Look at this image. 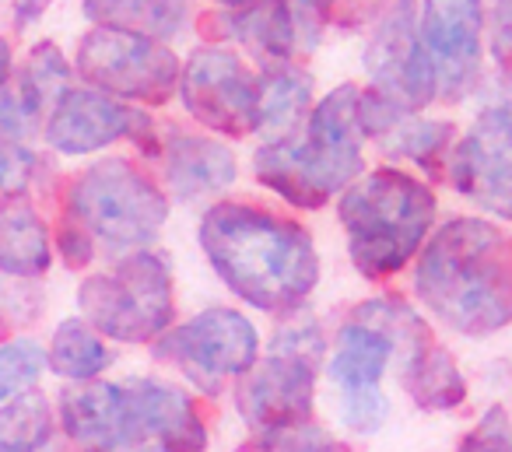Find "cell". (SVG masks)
Returning a JSON list of instances; mask_svg holds the SVG:
<instances>
[{
    "mask_svg": "<svg viewBox=\"0 0 512 452\" xmlns=\"http://www.w3.org/2000/svg\"><path fill=\"white\" fill-rule=\"evenodd\" d=\"M197 242L221 284L260 312H295L320 284L309 228L267 207L221 200L204 211Z\"/></svg>",
    "mask_w": 512,
    "mask_h": 452,
    "instance_id": "6da1fadb",
    "label": "cell"
},
{
    "mask_svg": "<svg viewBox=\"0 0 512 452\" xmlns=\"http://www.w3.org/2000/svg\"><path fill=\"white\" fill-rule=\"evenodd\" d=\"M414 291L442 326L491 337L512 323V239L488 218H453L428 235Z\"/></svg>",
    "mask_w": 512,
    "mask_h": 452,
    "instance_id": "7a4b0ae2",
    "label": "cell"
},
{
    "mask_svg": "<svg viewBox=\"0 0 512 452\" xmlns=\"http://www.w3.org/2000/svg\"><path fill=\"white\" fill-rule=\"evenodd\" d=\"M358 99H362L358 85L327 92L306 116L299 134L256 148L253 176L292 207L320 211L365 169V130Z\"/></svg>",
    "mask_w": 512,
    "mask_h": 452,
    "instance_id": "3957f363",
    "label": "cell"
},
{
    "mask_svg": "<svg viewBox=\"0 0 512 452\" xmlns=\"http://www.w3.org/2000/svg\"><path fill=\"white\" fill-rule=\"evenodd\" d=\"M439 214L432 186L397 165L358 176L337 200L351 263L369 281L400 274L428 242Z\"/></svg>",
    "mask_w": 512,
    "mask_h": 452,
    "instance_id": "277c9868",
    "label": "cell"
},
{
    "mask_svg": "<svg viewBox=\"0 0 512 452\" xmlns=\"http://www.w3.org/2000/svg\"><path fill=\"white\" fill-rule=\"evenodd\" d=\"M64 214L92 235L95 246L127 256L151 249L169 218V197L137 162L102 158L71 179Z\"/></svg>",
    "mask_w": 512,
    "mask_h": 452,
    "instance_id": "5b68a950",
    "label": "cell"
},
{
    "mask_svg": "<svg viewBox=\"0 0 512 452\" xmlns=\"http://www.w3.org/2000/svg\"><path fill=\"white\" fill-rule=\"evenodd\" d=\"M81 319L120 344H148L172 330L176 281L172 267L155 249H137L102 274H88L78 288Z\"/></svg>",
    "mask_w": 512,
    "mask_h": 452,
    "instance_id": "8992f818",
    "label": "cell"
},
{
    "mask_svg": "<svg viewBox=\"0 0 512 452\" xmlns=\"http://www.w3.org/2000/svg\"><path fill=\"white\" fill-rule=\"evenodd\" d=\"M327 358V337L316 319H288L264 358L239 379L235 407L249 428L271 431L302 424L313 414L316 372Z\"/></svg>",
    "mask_w": 512,
    "mask_h": 452,
    "instance_id": "52a82bcc",
    "label": "cell"
},
{
    "mask_svg": "<svg viewBox=\"0 0 512 452\" xmlns=\"http://www.w3.org/2000/svg\"><path fill=\"white\" fill-rule=\"evenodd\" d=\"M74 71L88 88L130 106H165L172 95H179L183 64L169 43L95 25L81 36Z\"/></svg>",
    "mask_w": 512,
    "mask_h": 452,
    "instance_id": "ba28073f",
    "label": "cell"
},
{
    "mask_svg": "<svg viewBox=\"0 0 512 452\" xmlns=\"http://www.w3.org/2000/svg\"><path fill=\"white\" fill-rule=\"evenodd\" d=\"M155 354L172 361L204 393H221L228 379H242L260 358L253 319L228 305H211L155 340Z\"/></svg>",
    "mask_w": 512,
    "mask_h": 452,
    "instance_id": "9c48e42d",
    "label": "cell"
},
{
    "mask_svg": "<svg viewBox=\"0 0 512 452\" xmlns=\"http://www.w3.org/2000/svg\"><path fill=\"white\" fill-rule=\"evenodd\" d=\"M179 99L186 113L221 137L256 134L260 74L242 53L221 43H204L186 57L179 74Z\"/></svg>",
    "mask_w": 512,
    "mask_h": 452,
    "instance_id": "30bf717a",
    "label": "cell"
},
{
    "mask_svg": "<svg viewBox=\"0 0 512 452\" xmlns=\"http://www.w3.org/2000/svg\"><path fill=\"white\" fill-rule=\"evenodd\" d=\"M43 137L57 155L81 158L113 148L116 141H134L141 155L162 158L165 141L141 106H130L95 88H71L43 123Z\"/></svg>",
    "mask_w": 512,
    "mask_h": 452,
    "instance_id": "8fae6325",
    "label": "cell"
},
{
    "mask_svg": "<svg viewBox=\"0 0 512 452\" xmlns=\"http://www.w3.org/2000/svg\"><path fill=\"white\" fill-rule=\"evenodd\" d=\"M369 88L397 102L407 113H421L439 102V81L418 36V0H390L365 43Z\"/></svg>",
    "mask_w": 512,
    "mask_h": 452,
    "instance_id": "7c38bea8",
    "label": "cell"
},
{
    "mask_svg": "<svg viewBox=\"0 0 512 452\" xmlns=\"http://www.w3.org/2000/svg\"><path fill=\"white\" fill-rule=\"evenodd\" d=\"M484 0H418V36L439 81V102H463L481 88Z\"/></svg>",
    "mask_w": 512,
    "mask_h": 452,
    "instance_id": "4fadbf2b",
    "label": "cell"
},
{
    "mask_svg": "<svg viewBox=\"0 0 512 452\" xmlns=\"http://www.w3.org/2000/svg\"><path fill=\"white\" fill-rule=\"evenodd\" d=\"M446 176L460 197L512 221V106L491 102L453 144Z\"/></svg>",
    "mask_w": 512,
    "mask_h": 452,
    "instance_id": "5bb4252c",
    "label": "cell"
},
{
    "mask_svg": "<svg viewBox=\"0 0 512 452\" xmlns=\"http://www.w3.org/2000/svg\"><path fill=\"white\" fill-rule=\"evenodd\" d=\"M60 424L81 452H127L137 445L127 396H123V386H113V382L88 379L64 389Z\"/></svg>",
    "mask_w": 512,
    "mask_h": 452,
    "instance_id": "9a60e30c",
    "label": "cell"
},
{
    "mask_svg": "<svg viewBox=\"0 0 512 452\" xmlns=\"http://www.w3.org/2000/svg\"><path fill=\"white\" fill-rule=\"evenodd\" d=\"M123 396L137 442L158 438L172 452H204L207 431L186 389L158 379H134L123 382Z\"/></svg>",
    "mask_w": 512,
    "mask_h": 452,
    "instance_id": "2e32d148",
    "label": "cell"
},
{
    "mask_svg": "<svg viewBox=\"0 0 512 452\" xmlns=\"http://www.w3.org/2000/svg\"><path fill=\"white\" fill-rule=\"evenodd\" d=\"M162 162L165 183H169L172 197L183 200V204L218 197L239 176V165H235V155L228 151V144L204 134H186V130H172L165 137Z\"/></svg>",
    "mask_w": 512,
    "mask_h": 452,
    "instance_id": "e0dca14e",
    "label": "cell"
},
{
    "mask_svg": "<svg viewBox=\"0 0 512 452\" xmlns=\"http://www.w3.org/2000/svg\"><path fill=\"white\" fill-rule=\"evenodd\" d=\"M221 32L235 39L249 57L260 60V67L295 64V53L309 50L285 0H253L239 11H225Z\"/></svg>",
    "mask_w": 512,
    "mask_h": 452,
    "instance_id": "ac0fdd59",
    "label": "cell"
},
{
    "mask_svg": "<svg viewBox=\"0 0 512 452\" xmlns=\"http://www.w3.org/2000/svg\"><path fill=\"white\" fill-rule=\"evenodd\" d=\"M313 74L299 64L260 67V99H256V134L264 144L299 134L313 113Z\"/></svg>",
    "mask_w": 512,
    "mask_h": 452,
    "instance_id": "d6986e66",
    "label": "cell"
},
{
    "mask_svg": "<svg viewBox=\"0 0 512 452\" xmlns=\"http://www.w3.org/2000/svg\"><path fill=\"white\" fill-rule=\"evenodd\" d=\"M53 263L50 228L22 197L0 200V274L43 277Z\"/></svg>",
    "mask_w": 512,
    "mask_h": 452,
    "instance_id": "ffe728a7",
    "label": "cell"
},
{
    "mask_svg": "<svg viewBox=\"0 0 512 452\" xmlns=\"http://www.w3.org/2000/svg\"><path fill=\"white\" fill-rule=\"evenodd\" d=\"M393 361V344L379 330L365 323H348L341 326L334 354L327 358V375L341 393L351 389H376L383 382L386 368Z\"/></svg>",
    "mask_w": 512,
    "mask_h": 452,
    "instance_id": "44dd1931",
    "label": "cell"
},
{
    "mask_svg": "<svg viewBox=\"0 0 512 452\" xmlns=\"http://www.w3.org/2000/svg\"><path fill=\"white\" fill-rule=\"evenodd\" d=\"M85 18L169 43L190 25V0H85Z\"/></svg>",
    "mask_w": 512,
    "mask_h": 452,
    "instance_id": "7402d4cb",
    "label": "cell"
},
{
    "mask_svg": "<svg viewBox=\"0 0 512 452\" xmlns=\"http://www.w3.org/2000/svg\"><path fill=\"white\" fill-rule=\"evenodd\" d=\"M71 92V64L64 50L50 39L36 43L25 53L22 67L15 71V95L25 106V113L36 123H46L50 109Z\"/></svg>",
    "mask_w": 512,
    "mask_h": 452,
    "instance_id": "603a6c76",
    "label": "cell"
},
{
    "mask_svg": "<svg viewBox=\"0 0 512 452\" xmlns=\"http://www.w3.org/2000/svg\"><path fill=\"white\" fill-rule=\"evenodd\" d=\"M404 386L414 396V403L425 410H453L467 400V379L449 358L446 347L428 344L418 358H411L404 368Z\"/></svg>",
    "mask_w": 512,
    "mask_h": 452,
    "instance_id": "cb8c5ba5",
    "label": "cell"
},
{
    "mask_svg": "<svg viewBox=\"0 0 512 452\" xmlns=\"http://www.w3.org/2000/svg\"><path fill=\"white\" fill-rule=\"evenodd\" d=\"M46 361L57 375L71 382H88L99 379L109 365H113V351L106 347L102 333L95 326H88L81 316L64 319V323L53 330L50 351H46Z\"/></svg>",
    "mask_w": 512,
    "mask_h": 452,
    "instance_id": "d4e9b609",
    "label": "cell"
},
{
    "mask_svg": "<svg viewBox=\"0 0 512 452\" xmlns=\"http://www.w3.org/2000/svg\"><path fill=\"white\" fill-rule=\"evenodd\" d=\"M376 144L386 155L407 158V162L435 172L439 165H446L449 151H453L456 127L446 120H425V116H418V113H404Z\"/></svg>",
    "mask_w": 512,
    "mask_h": 452,
    "instance_id": "484cf974",
    "label": "cell"
},
{
    "mask_svg": "<svg viewBox=\"0 0 512 452\" xmlns=\"http://www.w3.org/2000/svg\"><path fill=\"white\" fill-rule=\"evenodd\" d=\"M351 319L383 333V337L393 344V358H400V368H404L411 358H418L428 344H435L425 319H421L407 302H400V298H369V302L355 305Z\"/></svg>",
    "mask_w": 512,
    "mask_h": 452,
    "instance_id": "4316f807",
    "label": "cell"
},
{
    "mask_svg": "<svg viewBox=\"0 0 512 452\" xmlns=\"http://www.w3.org/2000/svg\"><path fill=\"white\" fill-rule=\"evenodd\" d=\"M53 410L39 389L15 396L0 407V449L4 452H39L50 442Z\"/></svg>",
    "mask_w": 512,
    "mask_h": 452,
    "instance_id": "83f0119b",
    "label": "cell"
},
{
    "mask_svg": "<svg viewBox=\"0 0 512 452\" xmlns=\"http://www.w3.org/2000/svg\"><path fill=\"white\" fill-rule=\"evenodd\" d=\"M46 365H50V361H46L43 344H36V340H29V337L8 340V344L0 347V403L29 393L39 382Z\"/></svg>",
    "mask_w": 512,
    "mask_h": 452,
    "instance_id": "f1b7e54d",
    "label": "cell"
},
{
    "mask_svg": "<svg viewBox=\"0 0 512 452\" xmlns=\"http://www.w3.org/2000/svg\"><path fill=\"white\" fill-rule=\"evenodd\" d=\"M246 452H341L337 442L316 424H285V428L260 431V438L249 442Z\"/></svg>",
    "mask_w": 512,
    "mask_h": 452,
    "instance_id": "f546056e",
    "label": "cell"
},
{
    "mask_svg": "<svg viewBox=\"0 0 512 452\" xmlns=\"http://www.w3.org/2000/svg\"><path fill=\"white\" fill-rule=\"evenodd\" d=\"M39 172V155L29 141H0V193L25 197Z\"/></svg>",
    "mask_w": 512,
    "mask_h": 452,
    "instance_id": "4dcf8cb0",
    "label": "cell"
},
{
    "mask_svg": "<svg viewBox=\"0 0 512 452\" xmlns=\"http://www.w3.org/2000/svg\"><path fill=\"white\" fill-rule=\"evenodd\" d=\"M39 312H43V295L32 284V277L0 274V323L8 326L36 323Z\"/></svg>",
    "mask_w": 512,
    "mask_h": 452,
    "instance_id": "1f68e13d",
    "label": "cell"
},
{
    "mask_svg": "<svg viewBox=\"0 0 512 452\" xmlns=\"http://www.w3.org/2000/svg\"><path fill=\"white\" fill-rule=\"evenodd\" d=\"M390 414V400L383 396V389H351L341 396V421L358 435H372L386 424Z\"/></svg>",
    "mask_w": 512,
    "mask_h": 452,
    "instance_id": "d6a6232c",
    "label": "cell"
},
{
    "mask_svg": "<svg viewBox=\"0 0 512 452\" xmlns=\"http://www.w3.org/2000/svg\"><path fill=\"white\" fill-rule=\"evenodd\" d=\"M460 452H512V428L502 407H491L474 431L463 438Z\"/></svg>",
    "mask_w": 512,
    "mask_h": 452,
    "instance_id": "836d02e7",
    "label": "cell"
},
{
    "mask_svg": "<svg viewBox=\"0 0 512 452\" xmlns=\"http://www.w3.org/2000/svg\"><path fill=\"white\" fill-rule=\"evenodd\" d=\"M488 43L498 71L512 74V0H491L488 8Z\"/></svg>",
    "mask_w": 512,
    "mask_h": 452,
    "instance_id": "e575fe53",
    "label": "cell"
},
{
    "mask_svg": "<svg viewBox=\"0 0 512 452\" xmlns=\"http://www.w3.org/2000/svg\"><path fill=\"white\" fill-rule=\"evenodd\" d=\"M57 249H60V256H64L67 267H74V270L88 267V263H92V256H95L92 235H88L74 218H67V214H64V221H60V228H57Z\"/></svg>",
    "mask_w": 512,
    "mask_h": 452,
    "instance_id": "d590c367",
    "label": "cell"
},
{
    "mask_svg": "<svg viewBox=\"0 0 512 452\" xmlns=\"http://www.w3.org/2000/svg\"><path fill=\"white\" fill-rule=\"evenodd\" d=\"M390 8V0H334L330 25L337 29H362L369 22H379V15Z\"/></svg>",
    "mask_w": 512,
    "mask_h": 452,
    "instance_id": "8d00e7d4",
    "label": "cell"
},
{
    "mask_svg": "<svg viewBox=\"0 0 512 452\" xmlns=\"http://www.w3.org/2000/svg\"><path fill=\"white\" fill-rule=\"evenodd\" d=\"M285 4L292 8V15H295V22H299L306 46L320 43L323 29L330 25V8H334V0H285Z\"/></svg>",
    "mask_w": 512,
    "mask_h": 452,
    "instance_id": "74e56055",
    "label": "cell"
},
{
    "mask_svg": "<svg viewBox=\"0 0 512 452\" xmlns=\"http://www.w3.org/2000/svg\"><path fill=\"white\" fill-rule=\"evenodd\" d=\"M50 0H15V29H29L32 22H39Z\"/></svg>",
    "mask_w": 512,
    "mask_h": 452,
    "instance_id": "f35d334b",
    "label": "cell"
},
{
    "mask_svg": "<svg viewBox=\"0 0 512 452\" xmlns=\"http://www.w3.org/2000/svg\"><path fill=\"white\" fill-rule=\"evenodd\" d=\"M11 74H15V53H11V43L0 36V95L8 92Z\"/></svg>",
    "mask_w": 512,
    "mask_h": 452,
    "instance_id": "ab89813d",
    "label": "cell"
},
{
    "mask_svg": "<svg viewBox=\"0 0 512 452\" xmlns=\"http://www.w3.org/2000/svg\"><path fill=\"white\" fill-rule=\"evenodd\" d=\"M211 4H218L221 11H239V8H246V4H253V0H211Z\"/></svg>",
    "mask_w": 512,
    "mask_h": 452,
    "instance_id": "60d3db41",
    "label": "cell"
},
{
    "mask_svg": "<svg viewBox=\"0 0 512 452\" xmlns=\"http://www.w3.org/2000/svg\"><path fill=\"white\" fill-rule=\"evenodd\" d=\"M141 452H172V449H165V445H144Z\"/></svg>",
    "mask_w": 512,
    "mask_h": 452,
    "instance_id": "b9f144b4",
    "label": "cell"
},
{
    "mask_svg": "<svg viewBox=\"0 0 512 452\" xmlns=\"http://www.w3.org/2000/svg\"><path fill=\"white\" fill-rule=\"evenodd\" d=\"M0 452H4V449H0Z\"/></svg>",
    "mask_w": 512,
    "mask_h": 452,
    "instance_id": "7bdbcfd3",
    "label": "cell"
}]
</instances>
